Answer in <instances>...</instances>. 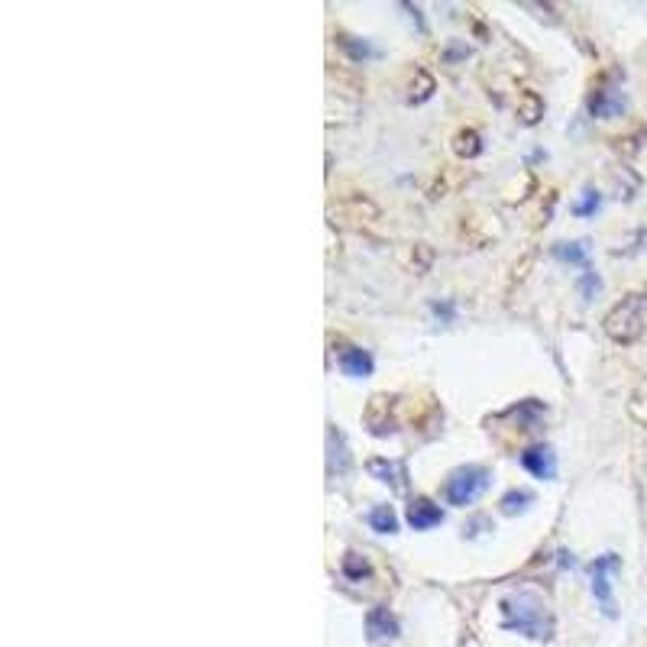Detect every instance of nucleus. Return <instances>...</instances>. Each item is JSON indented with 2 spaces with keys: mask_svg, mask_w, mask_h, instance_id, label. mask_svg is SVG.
Listing matches in <instances>:
<instances>
[{
  "mask_svg": "<svg viewBox=\"0 0 647 647\" xmlns=\"http://www.w3.org/2000/svg\"><path fill=\"white\" fill-rule=\"evenodd\" d=\"M502 628L534 641L554 638V618H550L547 602L531 589H518V593L502 599Z\"/></svg>",
  "mask_w": 647,
  "mask_h": 647,
  "instance_id": "1",
  "label": "nucleus"
},
{
  "mask_svg": "<svg viewBox=\"0 0 647 647\" xmlns=\"http://www.w3.org/2000/svg\"><path fill=\"white\" fill-rule=\"evenodd\" d=\"M618 567H622L618 554H602V557H596L593 567H589V576H593V596H596V602L602 605V612L609 615V618L615 615L612 576L618 573Z\"/></svg>",
  "mask_w": 647,
  "mask_h": 647,
  "instance_id": "4",
  "label": "nucleus"
},
{
  "mask_svg": "<svg viewBox=\"0 0 647 647\" xmlns=\"http://www.w3.org/2000/svg\"><path fill=\"white\" fill-rule=\"evenodd\" d=\"M366 635H369V641L385 644V641H395L398 635H402V625H398V618L385 609V605H376V609L366 612Z\"/></svg>",
  "mask_w": 647,
  "mask_h": 647,
  "instance_id": "7",
  "label": "nucleus"
},
{
  "mask_svg": "<svg viewBox=\"0 0 647 647\" xmlns=\"http://www.w3.org/2000/svg\"><path fill=\"white\" fill-rule=\"evenodd\" d=\"M337 366H340L343 376H350V379H366V376H373L376 360H373V353L363 350V347H343V350L337 353Z\"/></svg>",
  "mask_w": 647,
  "mask_h": 647,
  "instance_id": "8",
  "label": "nucleus"
},
{
  "mask_svg": "<svg viewBox=\"0 0 647 647\" xmlns=\"http://www.w3.org/2000/svg\"><path fill=\"white\" fill-rule=\"evenodd\" d=\"M489 483H492V473L486 470V466H479V463L457 466V470L447 476V483H444V489H440V495H444L447 505L466 508L489 489Z\"/></svg>",
  "mask_w": 647,
  "mask_h": 647,
  "instance_id": "2",
  "label": "nucleus"
},
{
  "mask_svg": "<svg viewBox=\"0 0 647 647\" xmlns=\"http://www.w3.org/2000/svg\"><path fill=\"white\" fill-rule=\"evenodd\" d=\"M512 415L525 424V428H534L544 415H547V408L541 405V402H534V398H528V402H521L518 408H512Z\"/></svg>",
  "mask_w": 647,
  "mask_h": 647,
  "instance_id": "16",
  "label": "nucleus"
},
{
  "mask_svg": "<svg viewBox=\"0 0 647 647\" xmlns=\"http://www.w3.org/2000/svg\"><path fill=\"white\" fill-rule=\"evenodd\" d=\"M340 573L347 576L350 583H363L373 576V567H369V560L363 554H347L340 560Z\"/></svg>",
  "mask_w": 647,
  "mask_h": 647,
  "instance_id": "13",
  "label": "nucleus"
},
{
  "mask_svg": "<svg viewBox=\"0 0 647 647\" xmlns=\"http://www.w3.org/2000/svg\"><path fill=\"white\" fill-rule=\"evenodd\" d=\"M350 450H347V437H343L334 424L327 428V470L330 476H347L350 473Z\"/></svg>",
  "mask_w": 647,
  "mask_h": 647,
  "instance_id": "10",
  "label": "nucleus"
},
{
  "mask_svg": "<svg viewBox=\"0 0 647 647\" xmlns=\"http://www.w3.org/2000/svg\"><path fill=\"white\" fill-rule=\"evenodd\" d=\"M602 327L615 343H635L644 330V298L641 295L622 298L609 314H605Z\"/></svg>",
  "mask_w": 647,
  "mask_h": 647,
  "instance_id": "3",
  "label": "nucleus"
},
{
  "mask_svg": "<svg viewBox=\"0 0 647 647\" xmlns=\"http://www.w3.org/2000/svg\"><path fill=\"white\" fill-rule=\"evenodd\" d=\"M440 521H444V508L434 505L431 499H424V495H418V499H411L408 505V525L415 528V531H431L437 528Z\"/></svg>",
  "mask_w": 647,
  "mask_h": 647,
  "instance_id": "9",
  "label": "nucleus"
},
{
  "mask_svg": "<svg viewBox=\"0 0 647 647\" xmlns=\"http://www.w3.org/2000/svg\"><path fill=\"white\" fill-rule=\"evenodd\" d=\"M541 110H544V104H541L538 94H534V91H525V110H521V117H525V123H538Z\"/></svg>",
  "mask_w": 647,
  "mask_h": 647,
  "instance_id": "20",
  "label": "nucleus"
},
{
  "mask_svg": "<svg viewBox=\"0 0 647 647\" xmlns=\"http://www.w3.org/2000/svg\"><path fill=\"white\" fill-rule=\"evenodd\" d=\"M340 49L347 52L353 62H366V59H373V55H376V49L369 43H353L350 36H340Z\"/></svg>",
  "mask_w": 647,
  "mask_h": 647,
  "instance_id": "19",
  "label": "nucleus"
},
{
  "mask_svg": "<svg viewBox=\"0 0 647 647\" xmlns=\"http://www.w3.org/2000/svg\"><path fill=\"white\" fill-rule=\"evenodd\" d=\"M453 149H457V156L473 159V156L483 153V143H479V133H476V130H460V133H457V143H453Z\"/></svg>",
  "mask_w": 647,
  "mask_h": 647,
  "instance_id": "17",
  "label": "nucleus"
},
{
  "mask_svg": "<svg viewBox=\"0 0 647 647\" xmlns=\"http://www.w3.org/2000/svg\"><path fill=\"white\" fill-rule=\"evenodd\" d=\"M366 470L373 473V479H379V483H385V486H392V489H405V466H402V463L369 460Z\"/></svg>",
  "mask_w": 647,
  "mask_h": 647,
  "instance_id": "11",
  "label": "nucleus"
},
{
  "mask_svg": "<svg viewBox=\"0 0 647 647\" xmlns=\"http://www.w3.org/2000/svg\"><path fill=\"white\" fill-rule=\"evenodd\" d=\"M366 521L376 534H398V515L392 505H376L373 512L366 515Z\"/></svg>",
  "mask_w": 647,
  "mask_h": 647,
  "instance_id": "12",
  "label": "nucleus"
},
{
  "mask_svg": "<svg viewBox=\"0 0 647 647\" xmlns=\"http://www.w3.org/2000/svg\"><path fill=\"white\" fill-rule=\"evenodd\" d=\"M531 505H534V492H528V489H512V492L502 495L499 512H502V515H521V512H528Z\"/></svg>",
  "mask_w": 647,
  "mask_h": 647,
  "instance_id": "14",
  "label": "nucleus"
},
{
  "mask_svg": "<svg viewBox=\"0 0 647 647\" xmlns=\"http://www.w3.org/2000/svg\"><path fill=\"white\" fill-rule=\"evenodd\" d=\"M625 107H628V98H625V91L618 85H599L593 91V98H589V114L599 117V120L622 117Z\"/></svg>",
  "mask_w": 647,
  "mask_h": 647,
  "instance_id": "5",
  "label": "nucleus"
},
{
  "mask_svg": "<svg viewBox=\"0 0 647 647\" xmlns=\"http://www.w3.org/2000/svg\"><path fill=\"white\" fill-rule=\"evenodd\" d=\"M518 460L534 479H554L557 476V453L550 444H544V440H541V444H531V447L521 450Z\"/></svg>",
  "mask_w": 647,
  "mask_h": 647,
  "instance_id": "6",
  "label": "nucleus"
},
{
  "mask_svg": "<svg viewBox=\"0 0 647 647\" xmlns=\"http://www.w3.org/2000/svg\"><path fill=\"white\" fill-rule=\"evenodd\" d=\"M554 256L560 259V263H570V266H586L589 250H586V243H557V246H554Z\"/></svg>",
  "mask_w": 647,
  "mask_h": 647,
  "instance_id": "15",
  "label": "nucleus"
},
{
  "mask_svg": "<svg viewBox=\"0 0 647 647\" xmlns=\"http://www.w3.org/2000/svg\"><path fill=\"white\" fill-rule=\"evenodd\" d=\"M599 288H602L599 275H596V272H586V275H583V282H580V292H583V298L589 301V298H593V295L599 292Z\"/></svg>",
  "mask_w": 647,
  "mask_h": 647,
  "instance_id": "21",
  "label": "nucleus"
},
{
  "mask_svg": "<svg viewBox=\"0 0 647 647\" xmlns=\"http://www.w3.org/2000/svg\"><path fill=\"white\" fill-rule=\"evenodd\" d=\"M599 208H602V195H599L596 188H586L583 198L573 204V217H593Z\"/></svg>",
  "mask_w": 647,
  "mask_h": 647,
  "instance_id": "18",
  "label": "nucleus"
}]
</instances>
